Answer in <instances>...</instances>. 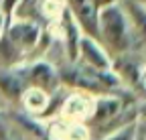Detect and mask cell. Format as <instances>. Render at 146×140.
<instances>
[{"label": "cell", "mask_w": 146, "mask_h": 140, "mask_svg": "<svg viewBox=\"0 0 146 140\" xmlns=\"http://www.w3.org/2000/svg\"><path fill=\"white\" fill-rule=\"evenodd\" d=\"M98 41L106 47V51L112 57L138 53L130 21L120 2L106 6L98 12Z\"/></svg>", "instance_id": "obj_1"}, {"label": "cell", "mask_w": 146, "mask_h": 140, "mask_svg": "<svg viewBox=\"0 0 146 140\" xmlns=\"http://www.w3.org/2000/svg\"><path fill=\"white\" fill-rule=\"evenodd\" d=\"M4 37L25 55V59H35V53L43 47L45 31L35 19L12 16L4 27Z\"/></svg>", "instance_id": "obj_2"}, {"label": "cell", "mask_w": 146, "mask_h": 140, "mask_svg": "<svg viewBox=\"0 0 146 140\" xmlns=\"http://www.w3.org/2000/svg\"><path fill=\"white\" fill-rule=\"evenodd\" d=\"M21 69L27 79V85H31V87H39V90H43L51 96L63 87L61 77H59V65H55L47 57L29 59L21 65Z\"/></svg>", "instance_id": "obj_3"}, {"label": "cell", "mask_w": 146, "mask_h": 140, "mask_svg": "<svg viewBox=\"0 0 146 140\" xmlns=\"http://www.w3.org/2000/svg\"><path fill=\"white\" fill-rule=\"evenodd\" d=\"M94 100H96V96H91L87 92L67 90L63 94L61 104H59L57 116L63 120H69V122H83L85 124L91 116V110H94Z\"/></svg>", "instance_id": "obj_4"}, {"label": "cell", "mask_w": 146, "mask_h": 140, "mask_svg": "<svg viewBox=\"0 0 146 140\" xmlns=\"http://www.w3.org/2000/svg\"><path fill=\"white\" fill-rule=\"evenodd\" d=\"M53 25L57 27V35H59V41L63 45L65 59L67 61H77V47H79V41L83 37V31L77 25V21L73 19V14L69 12L67 4L63 6L59 19L55 21Z\"/></svg>", "instance_id": "obj_5"}, {"label": "cell", "mask_w": 146, "mask_h": 140, "mask_svg": "<svg viewBox=\"0 0 146 140\" xmlns=\"http://www.w3.org/2000/svg\"><path fill=\"white\" fill-rule=\"evenodd\" d=\"M77 63L94 69V71H112V55L106 47L89 35H83L77 47Z\"/></svg>", "instance_id": "obj_6"}, {"label": "cell", "mask_w": 146, "mask_h": 140, "mask_svg": "<svg viewBox=\"0 0 146 140\" xmlns=\"http://www.w3.org/2000/svg\"><path fill=\"white\" fill-rule=\"evenodd\" d=\"M27 79L23 75L21 65L16 67H0V96H2L4 104L10 106H18L21 98L27 90Z\"/></svg>", "instance_id": "obj_7"}, {"label": "cell", "mask_w": 146, "mask_h": 140, "mask_svg": "<svg viewBox=\"0 0 146 140\" xmlns=\"http://www.w3.org/2000/svg\"><path fill=\"white\" fill-rule=\"evenodd\" d=\"M65 4L69 8V12L73 14V19L77 21V25L81 27L83 35L98 39V8L91 0H65Z\"/></svg>", "instance_id": "obj_8"}, {"label": "cell", "mask_w": 146, "mask_h": 140, "mask_svg": "<svg viewBox=\"0 0 146 140\" xmlns=\"http://www.w3.org/2000/svg\"><path fill=\"white\" fill-rule=\"evenodd\" d=\"M126 10V16L130 21L132 33H134V41L138 53H146V4L140 2H120Z\"/></svg>", "instance_id": "obj_9"}, {"label": "cell", "mask_w": 146, "mask_h": 140, "mask_svg": "<svg viewBox=\"0 0 146 140\" xmlns=\"http://www.w3.org/2000/svg\"><path fill=\"white\" fill-rule=\"evenodd\" d=\"M49 104H51V94L39 90V87H31L29 85L27 90H25V94H23L18 106L25 110V114L43 120L45 114H47V110H49Z\"/></svg>", "instance_id": "obj_10"}, {"label": "cell", "mask_w": 146, "mask_h": 140, "mask_svg": "<svg viewBox=\"0 0 146 140\" xmlns=\"http://www.w3.org/2000/svg\"><path fill=\"white\" fill-rule=\"evenodd\" d=\"M96 140H138V128H136V122L130 120V122H126V124L114 128V130H110L108 134L96 138Z\"/></svg>", "instance_id": "obj_11"}, {"label": "cell", "mask_w": 146, "mask_h": 140, "mask_svg": "<svg viewBox=\"0 0 146 140\" xmlns=\"http://www.w3.org/2000/svg\"><path fill=\"white\" fill-rule=\"evenodd\" d=\"M134 122L138 128V138H146V96L134 102Z\"/></svg>", "instance_id": "obj_12"}, {"label": "cell", "mask_w": 146, "mask_h": 140, "mask_svg": "<svg viewBox=\"0 0 146 140\" xmlns=\"http://www.w3.org/2000/svg\"><path fill=\"white\" fill-rule=\"evenodd\" d=\"M21 4H23V0H0V12L4 14L6 21H10L12 16L18 12Z\"/></svg>", "instance_id": "obj_13"}, {"label": "cell", "mask_w": 146, "mask_h": 140, "mask_svg": "<svg viewBox=\"0 0 146 140\" xmlns=\"http://www.w3.org/2000/svg\"><path fill=\"white\" fill-rule=\"evenodd\" d=\"M91 2L96 4V8H98V10H102V8H106V6H112V4H118L120 0H91Z\"/></svg>", "instance_id": "obj_14"}, {"label": "cell", "mask_w": 146, "mask_h": 140, "mask_svg": "<svg viewBox=\"0 0 146 140\" xmlns=\"http://www.w3.org/2000/svg\"><path fill=\"white\" fill-rule=\"evenodd\" d=\"M8 138V130L4 124V118H2V110H0V140H6Z\"/></svg>", "instance_id": "obj_15"}, {"label": "cell", "mask_w": 146, "mask_h": 140, "mask_svg": "<svg viewBox=\"0 0 146 140\" xmlns=\"http://www.w3.org/2000/svg\"><path fill=\"white\" fill-rule=\"evenodd\" d=\"M138 90H144V92H146V61H144L142 71H140V83H138Z\"/></svg>", "instance_id": "obj_16"}, {"label": "cell", "mask_w": 146, "mask_h": 140, "mask_svg": "<svg viewBox=\"0 0 146 140\" xmlns=\"http://www.w3.org/2000/svg\"><path fill=\"white\" fill-rule=\"evenodd\" d=\"M6 23H8V21L4 19V14H2V12H0V35H2V33H4V27H6Z\"/></svg>", "instance_id": "obj_17"}, {"label": "cell", "mask_w": 146, "mask_h": 140, "mask_svg": "<svg viewBox=\"0 0 146 140\" xmlns=\"http://www.w3.org/2000/svg\"><path fill=\"white\" fill-rule=\"evenodd\" d=\"M120 2H140V4H146V0H120Z\"/></svg>", "instance_id": "obj_18"}, {"label": "cell", "mask_w": 146, "mask_h": 140, "mask_svg": "<svg viewBox=\"0 0 146 140\" xmlns=\"http://www.w3.org/2000/svg\"><path fill=\"white\" fill-rule=\"evenodd\" d=\"M4 108H8L6 104H4V100H2V96H0V110H4Z\"/></svg>", "instance_id": "obj_19"}, {"label": "cell", "mask_w": 146, "mask_h": 140, "mask_svg": "<svg viewBox=\"0 0 146 140\" xmlns=\"http://www.w3.org/2000/svg\"><path fill=\"white\" fill-rule=\"evenodd\" d=\"M138 140H146V138H138Z\"/></svg>", "instance_id": "obj_20"}]
</instances>
